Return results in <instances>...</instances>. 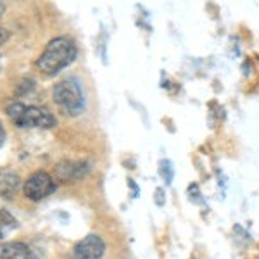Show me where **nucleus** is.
<instances>
[{
  "label": "nucleus",
  "mask_w": 259,
  "mask_h": 259,
  "mask_svg": "<svg viewBox=\"0 0 259 259\" xmlns=\"http://www.w3.org/2000/svg\"><path fill=\"white\" fill-rule=\"evenodd\" d=\"M187 194H189V199L194 204H204V197L200 195V190H199L197 183H192V185H189V190H187Z\"/></svg>",
  "instance_id": "obj_11"
},
{
  "label": "nucleus",
  "mask_w": 259,
  "mask_h": 259,
  "mask_svg": "<svg viewBox=\"0 0 259 259\" xmlns=\"http://www.w3.org/2000/svg\"><path fill=\"white\" fill-rule=\"evenodd\" d=\"M159 175L161 178L164 180L166 185H171L175 178V168H173V162L169 159H161L159 161Z\"/></svg>",
  "instance_id": "obj_10"
},
{
  "label": "nucleus",
  "mask_w": 259,
  "mask_h": 259,
  "mask_svg": "<svg viewBox=\"0 0 259 259\" xmlns=\"http://www.w3.org/2000/svg\"><path fill=\"white\" fill-rule=\"evenodd\" d=\"M21 185V178L12 169L0 168V197L12 199Z\"/></svg>",
  "instance_id": "obj_8"
},
{
  "label": "nucleus",
  "mask_w": 259,
  "mask_h": 259,
  "mask_svg": "<svg viewBox=\"0 0 259 259\" xmlns=\"http://www.w3.org/2000/svg\"><path fill=\"white\" fill-rule=\"evenodd\" d=\"M18 227H19L18 220H16L9 211L0 209V239H4L7 233L12 232V230L18 228Z\"/></svg>",
  "instance_id": "obj_9"
},
{
  "label": "nucleus",
  "mask_w": 259,
  "mask_h": 259,
  "mask_svg": "<svg viewBox=\"0 0 259 259\" xmlns=\"http://www.w3.org/2000/svg\"><path fill=\"white\" fill-rule=\"evenodd\" d=\"M90 164L87 161H61L56 166V178L64 183L80 182L90 173Z\"/></svg>",
  "instance_id": "obj_6"
},
{
  "label": "nucleus",
  "mask_w": 259,
  "mask_h": 259,
  "mask_svg": "<svg viewBox=\"0 0 259 259\" xmlns=\"http://www.w3.org/2000/svg\"><path fill=\"white\" fill-rule=\"evenodd\" d=\"M4 11V4H0V12H2Z\"/></svg>",
  "instance_id": "obj_16"
},
{
  "label": "nucleus",
  "mask_w": 259,
  "mask_h": 259,
  "mask_svg": "<svg viewBox=\"0 0 259 259\" xmlns=\"http://www.w3.org/2000/svg\"><path fill=\"white\" fill-rule=\"evenodd\" d=\"M7 116L12 123L19 128H41L50 130L57 126V118L50 112L47 107L38 106H26L21 102H11L6 107Z\"/></svg>",
  "instance_id": "obj_2"
},
{
  "label": "nucleus",
  "mask_w": 259,
  "mask_h": 259,
  "mask_svg": "<svg viewBox=\"0 0 259 259\" xmlns=\"http://www.w3.org/2000/svg\"><path fill=\"white\" fill-rule=\"evenodd\" d=\"M54 102L66 116H80L85 111V95L76 78H66L54 87Z\"/></svg>",
  "instance_id": "obj_3"
},
{
  "label": "nucleus",
  "mask_w": 259,
  "mask_h": 259,
  "mask_svg": "<svg viewBox=\"0 0 259 259\" xmlns=\"http://www.w3.org/2000/svg\"><path fill=\"white\" fill-rule=\"evenodd\" d=\"M56 189H57L56 182H54V178L50 177L47 171H36V173H33L23 185L24 197L33 200V202L47 199L50 194L56 192Z\"/></svg>",
  "instance_id": "obj_4"
},
{
  "label": "nucleus",
  "mask_w": 259,
  "mask_h": 259,
  "mask_svg": "<svg viewBox=\"0 0 259 259\" xmlns=\"http://www.w3.org/2000/svg\"><path fill=\"white\" fill-rule=\"evenodd\" d=\"M78 56V47L69 36H56L47 44L36 59L35 66L45 76H56L64 68L73 64Z\"/></svg>",
  "instance_id": "obj_1"
},
{
  "label": "nucleus",
  "mask_w": 259,
  "mask_h": 259,
  "mask_svg": "<svg viewBox=\"0 0 259 259\" xmlns=\"http://www.w3.org/2000/svg\"><path fill=\"white\" fill-rule=\"evenodd\" d=\"M6 139H7V133H6V128H4V124L0 123V147H2L4 144H6Z\"/></svg>",
  "instance_id": "obj_14"
},
{
  "label": "nucleus",
  "mask_w": 259,
  "mask_h": 259,
  "mask_svg": "<svg viewBox=\"0 0 259 259\" xmlns=\"http://www.w3.org/2000/svg\"><path fill=\"white\" fill-rule=\"evenodd\" d=\"M7 38H9V33H7L6 30H2V28H0V45H2L4 41H6Z\"/></svg>",
  "instance_id": "obj_15"
},
{
  "label": "nucleus",
  "mask_w": 259,
  "mask_h": 259,
  "mask_svg": "<svg viewBox=\"0 0 259 259\" xmlns=\"http://www.w3.org/2000/svg\"><path fill=\"white\" fill-rule=\"evenodd\" d=\"M154 202H156L157 207H162L166 204V190L162 187H157L156 194H154Z\"/></svg>",
  "instance_id": "obj_12"
},
{
  "label": "nucleus",
  "mask_w": 259,
  "mask_h": 259,
  "mask_svg": "<svg viewBox=\"0 0 259 259\" xmlns=\"http://www.w3.org/2000/svg\"><path fill=\"white\" fill-rule=\"evenodd\" d=\"M128 187H130V190H132V199H137L140 195V189L137 187V183L133 182L132 178H128Z\"/></svg>",
  "instance_id": "obj_13"
},
{
  "label": "nucleus",
  "mask_w": 259,
  "mask_h": 259,
  "mask_svg": "<svg viewBox=\"0 0 259 259\" xmlns=\"http://www.w3.org/2000/svg\"><path fill=\"white\" fill-rule=\"evenodd\" d=\"M0 259H36V256L24 242H0Z\"/></svg>",
  "instance_id": "obj_7"
},
{
  "label": "nucleus",
  "mask_w": 259,
  "mask_h": 259,
  "mask_svg": "<svg viewBox=\"0 0 259 259\" xmlns=\"http://www.w3.org/2000/svg\"><path fill=\"white\" fill-rule=\"evenodd\" d=\"M106 252V242L97 233L83 237L80 242H76L73 249L74 259H100Z\"/></svg>",
  "instance_id": "obj_5"
}]
</instances>
